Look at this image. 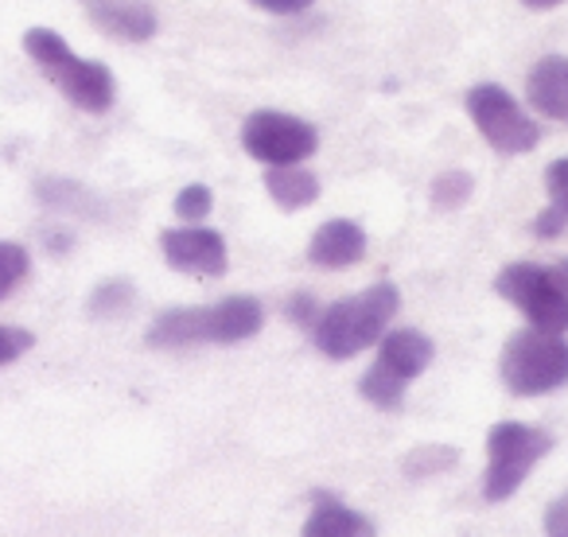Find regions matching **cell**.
I'll list each match as a JSON object with an SVG mask.
<instances>
[{
	"label": "cell",
	"instance_id": "23",
	"mask_svg": "<svg viewBox=\"0 0 568 537\" xmlns=\"http://www.w3.org/2000/svg\"><path fill=\"white\" fill-rule=\"evenodd\" d=\"M545 191H549V211H557L568 222V156L552 160L545 172Z\"/></svg>",
	"mask_w": 568,
	"mask_h": 537
},
{
	"label": "cell",
	"instance_id": "3",
	"mask_svg": "<svg viewBox=\"0 0 568 537\" xmlns=\"http://www.w3.org/2000/svg\"><path fill=\"white\" fill-rule=\"evenodd\" d=\"M24 51H28V59L48 74L51 87L71 105H79L82 113L113 110V98H118V79H113V71L105 63L74 55L71 43L59 32H51V28H28Z\"/></svg>",
	"mask_w": 568,
	"mask_h": 537
},
{
	"label": "cell",
	"instance_id": "21",
	"mask_svg": "<svg viewBox=\"0 0 568 537\" xmlns=\"http://www.w3.org/2000/svg\"><path fill=\"white\" fill-rule=\"evenodd\" d=\"M214 206V195L206 183H187V188L175 195V214H180L183 222H191V226H199V222L211 214Z\"/></svg>",
	"mask_w": 568,
	"mask_h": 537
},
{
	"label": "cell",
	"instance_id": "5",
	"mask_svg": "<svg viewBox=\"0 0 568 537\" xmlns=\"http://www.w3.org/2000/svg\"><path fill=\"white\" fill-rule=\"evenodd\" d=\"M498 371L510 394L518 397H541L552 394L568 382V343L560 335L545 332H514L503 343V358Z\"/></svg>",
	"mask_w": 568,
	"mask_h": 537
},
{
	"label": "cell",
	"instance_id": "19",
	"mask_svg": "<svg viewBox=\"0 0 568 537\" xmlns=\"http://www.w3.org/2000/svg\"><path fill=\"white\" fill-rule=\"evenodd\" d=\"M471 191H475V180H471V172H440L433 180V206L436 211H459V206L471 199Z\"/></svg>",
	"mask_w": 568,
	"mask_h": 537
},
{
	"label": "cell",
	"instance_id": "24",
	"mask_svg": "<svg viewBox=\"0 0 568 537\" xmlns=\"http://www.w3.org/2000/svg\"><path fill=\"white\" fill-rule=\"evenodd\" d=\"M320 312H324V308H320L312 293H301V296H293V301H288V320H293V324H301V327H316Z\"/></svg>",
	"mask_w": 568,
	"mask_h": 537
},
{
	"label": "cell",
	"instance_id": "15",
	"mask_svg": "<svg viewBox=\"0 0 568 537\" xmlns=\"http://www.w3.org/2000/svg\"><path fill=\"white\" fill-rule=\"evenodd\" d=\"M265 191L273 195L276 206L284 211H304L320 199V180L308 168H268L265 172Z\"/></svg>",
	"mask_w": 568,
	"mask_h": 537
},
{
	"label": "cell",
	"instance_id": "9",
	"mask_svg": "<svg viewBox=\"0 0 568 537\" xmlns=\"http://www.w3.org/2000/svg\"><path fill=\"white\" fill-rule=\"evenodd\" d=\"M242 149L268 168H296L320 149V129L281 110H257L242 125Z\"/></svg>",
	"mask_w": 568,
	"mask_h": 537
},
{
	"label": "cell",
	"instance_id": "13",
	"mask_svg": "<svg viewBox=\"0 0 568 537\" xmlns=\"http://www.w3.org/2000/svg\"><path fill=\"white\" fill-rule=\"evenodd\" d=\"M526 98L541 118L568 121V55H545L526 79Z\"/></svg>",
	"mask_w": 568,
	"mask_h": 537
},
{
	"label": "cell",
	"instance_id": "26",
	"mask_svg": "<svg viewBox=\"0 0 568 537\" xmlns=\"http://www.w3.org/2000/svg\"><path fill=\"white\" fill-rule=\"evenodd\" d=\"M253 4L265 9V12H273V17H296V12L312 9L316 0H253Z\"/></svg>",
	"mask_w": 568,
	"mask_h": 537
},
{
	"label": "cell",
	"instance_id": "10",
	"mask_svg": "<svg viewBox=\"0 0 568 537\" xmlns=\"http://www.w3.org/2000/svg\"><path fill=\"white\" fill-rule=\"evenodd\" d=\"M160 253L187 277H222L226 273V237L211 226H175L160 234Z\"/></svg>",
	"mask_w": 568,
	"mask_h": 537
},
{
	"label": "cell",
	"instance_id": "2",
	"mask_svg": "<svg viewBox=\"0 0 568 537\" xmlns=\"http://www.w3.org/2000/svg\"><path fill=\"white\" fill-rule=\"evenodd\" d=\"M397 308H402V293L389 281H378V285L363 288V293L347 296V301H335L332 308L320 312L316 327H312L316 347L335 363L363 355L366 347L382 343Z\"/></svg>",
	"mask_w": 568,
	"mask_h": 537
},
{
	"label": "cell",
	"instance_id": "8",
	"mask_svg": "<svg viewBox=\"0 0 568 537\" xmlns=\"http://www.w3.org/2000/svg\"><path fill=\"white\" fill-rule=\"evenodd\" d=\"M467 113H471L483 141L495 152H503V156H521V152L537 149V141H541L537 121L498 82H479V87L467 90Z\"/></svg>",
	"mask_w": 568,
	"mask_h": 537
},
{
	"label": "cell",
	"instance_id": "25",
	"mask_svg": "<svg viewBox=\"0 0 568 537\" xmlns=\"http://www.w3.org/2000/svg\"><path fill=\"white\" fill-rule=\"evenodd\" d=\"M545 537H568V495H560L545 510Z\"/></svg>",
	"mask_w": 568,
	"mask_h": 537
},
{
	"label": "cell",
	"instance_id": "4",
	"mask_svg": "<svg viewBox=\"0 0 568 537\" xmlns=\"http://www.w3.org/2000/svg\"><path fill=\"white\" fill-rule=\"evenodd\" d=\"M433 355V340L425 332H417V327L386 332L378 343V358H374V366L358 382V394L371 405H378V409H397L405 397V386L428 371Z\"/></svg>",
	"mask_w": 568,
	"mask_h": 537
},
{
	"label": "cell",
	"instance_id": "7",
	"mask_svg": "<svg viewBox=\"0 0 568 537\" xmlns=\"http://www.w3.org/2000/svg\"><path fill=\"white\" fill-rule=\"evenodd\" d=\"M552 448L549 433L518 425V421H498L487 433V475H483V498L506 503L514 490L526 483L534 464Z\"/></svg>",
	"mask_w": 568,
	"mask_h": 537
},
{
	"label": "cell",
	"instance_id": "16",
	"mask_svg": "<svg viewBox=\"0 0 568 537\" xmlns=\"http://www.w3.org/2000/svg\"><path fill=\"white\" fill-rule=\"evenodd\" d=\"M36 195H40V203L51 206V211H74V214L98 211V199L74 180H40L36 183Z\"/></svg>",
	"mask_w": 568,
	"mask_h": 537
},
{
	"label": "cell",
	"instance_id": "20",
	"mask_svg": "<svg viewBox=\"0 0 568 537\" xmlns=\"http://www.w3.org/2000/svg\"><path fill=\"white\" fill-rule=\"evenodd\" d=\"M459 459L456 448H413V456L405 459V475L409 479H428V475L444 472V467H452Z\"/></svg>",
	"mask_w": 568,
	"mask_h": 537
},
{
	"label": "cell",
	"instance_id": "27",
	"mask_svg": "<svg viewBox=\"0 0 568 537\" xmlns=\"http://www.w3.org/2000/svg\"><path fill=\"white\" fill-rule=\"evenodd\" d=\"M526 9H534V12H549V9H560L565 0H521Z\"/></svg>",
	"mask_w": 568,
	"mask_h": 537
},
{
	"label": "cell",
	"instance_id": "1",
	"mask_svg": "<svg viewBox=\"0 0 568 537\" xmlns=\"http://www.w3.org/2000/svg\"><path fill=\"white\" fill-rule=\"evenodd\" d=\"M265 308L253 296H226L206 308H168L152 320L144 343L156 351L199 347V343H245L261 332Z\"/></svg>",
	"mask_w": 568,
	"mask_h": 537
},
{
	"label": "cell",
	"instance_id": "14",
	"mask_svg": "<svg viewBox=\"0 0 568 537\" xmlns=\"http://www.w3.org/2000/svg\"><path fill=\"white\" fill-rule=\"evenodd\" d=\"M301 537H378V534H374V521L366 514L343 506L339 498H320L312 506L308 521H304Z\"/></svg>",
	"mask_w": 568,
	"mask_h": 537
},
{
	"label": "cell",
	"instance_id": "12",
	"mask_svg": "<svg viewBox=\"0 0 568 537\" xmlns=\"http://www.w3.org/2000/svg\"><path fill=\"white\" fill-rule=\"evenodd\" d=\"M366 257V230L351 219H332L312 234L308 261L316 268H351Z\"/></svg>",
	"mask_w": 568,
	"mask_h": 537
},
{
	"label": "cell",
	"instance_id": "6",
	"mask_svg": "<svg viewBox=\"0 0 568 537\" xmlns=\"http://www.w3.org/2000/svg\"><path fill=\"white\" fill-rule=\"evenodd\" d=\"M495 293L510 301L534 332L565 335L568 332V288L557 281L552 265H534V261H514L495 277Z\"/></svg>",
	"mask_w": 568,
	"mask_h": 537
},
{
	"label": "cell",
	"instance_id": "11",
	"mask_svg": "<svg viewBox=\"0 0 568 537\" xmlns=\"http://www.w3.org/2000/svg\"><path fill=\"white\" fill-rule=\"evenodd\" d=\"M87 17L121 43H149L160 32V17L149 0H82Z\"/></svg>",
	"mask_w": 568,
	"mask_h": 537
},
{
	"label": "cell",
	"instance_id": "18",
	"mask_svg": "<svg viewBox=\"0 0 568 537\" xmlns=\"http://www.w3.org/2000/svg\"><path fill=\"white\" fill-rule=\"evenodd\" d=\"M32 273V257H28V245L20 242H0V301H9L20 285Z\"/></svg>",
	"mask_w": 568,
	"mask_h": 537
},
{
	"label": "cell",
	"instance_id": "17",
	"mask_svg": "<svg viewBox=\"0 0 568 537\" xmlns=\"http://www.w3.org/2000/svg\"><path fill=\"white\" fill-rule=\"evenodd\" d=\"M133 301H136V288L129 285V281L113 277V281H105V285H98L94 293H90L87 312L94 320H118V316H125V312L133 308Z\"/></svg>",
	"mask_w": 568,
	"mask_h": 537
},
{
	"label": "cell",
	"instance_id": "22",
	"mask_svg": "<svg viewBox=\"0 0 568 537\" xmlns=\"http://www.w3.org/2000/svg\"><path fill=\"white\" fill-rule=\"evenodd\" d=\"M36 347V335L28 327L0 324V366H12L17 358H24Z\"/></svg>",
	"mask_w": 568,
	"mask_h": 537
}]
</instances>
